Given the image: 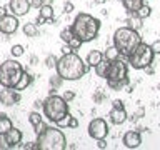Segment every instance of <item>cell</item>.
<instances>
[{
    "instance_id": "obj_1",
    "label": "cell",
    "mask_w": 160,
    "mask_h": 150,
    "mask_svg": "<svg viewBox=\"0 0 160 150\" xmlns=\"http://www.w3.org/2000/svg\"><path fill=\"white\" fill-rule=\"evenodd\" d=\"M88 65L82 60L80 55H77L75 52L65 53L57 60V65H55V70L57 73L67 82H75V80H80L85 73L88 72Z\"/></svg>"
},
{
    "instance_id": "obj_2",
    "label": "cell",
    "mask_w": 160,
    "mask_h": 150,
    "mask_svg": "<svg viewBox=\"0 0 160 150\" xmlns=\"http://www.w3.org/2000/svg\"><path fill=\"white\" fill-rule=\"evenodd\" d=\"M100 27H102L100 20L90 13H78L72 23V30H73L75 37H78L83 43L92 42V40L97 38Z\"/></svg>"
},
{
    "instance_id": "obj_3",
    "label": "cell",
    "mask_w": 160,
    "mask_h": 150,
    "mask_svg": "<svg viewBox=\"0 0 160 150\" xmlns=\"http://www.w3.org/2000/svg\"><path fill=\"white\" fill-rule=\"evenodd\" d=\"M37 148L38 150H65L67 148V137L62 128L57 125H47L43 132L37 135Z\"/></svg>"
},
{
    "instance_id": "obj_4",
    "label": "cell",
    "mask_w": 160,
    "mask_h": 150,
    "mask_svg": "<svg viewBox=\"0 0 160 150\" xmlns=\"http://www.w3.org/2000/svg\"><path fill=\"white\" fill-rule=\"evenodd\" d=\"M140 42H142L140 33L130 27H120L113 33V47L118 50L120 57L127 58Z\"/></svg>"
},
{
    "instance_id": "obj_5",
    "label": "cell",
    "mask_w": 160,
    "mask_h": 150,
    "mask_svg": "<svg viewBox=\"0 0 160 150\" xmlns=\"http://www.w3.org/2000/svg\"><path fill=\"white\" fill-rule=\"evenodd\" d=\"M42 110H43V115L50 122L57 123L60 118H63L68 113V102H65L62 95L52 93L43 100Z\"/></svg>"
},
{
    "instance_id": "obj_6",
    "label": "cell",
    "mask_w": 160,
    "mask_h": 150,
    "mask_svg": "<svg viewBox=\"0 0 160 150\" xmlns=\"http://www.w3.org/2000/svg\"><path fill=\"white\" fill-rule=\"evenodd\" d=\"M22 73H23V67L20 62H17L15 58L5 60L3 63H0V85L13 88Z\"/></svg>"
},
{
    "instance_id": "obj_7",
    "label": "cell",
    "mask_w": 160,
    "mask_h": 150,
    "mask_svg": "<svg viewBox=\"0 0 160 150\" xmlns=\"http://www.w3.org/2000/svg\"><path fill=\"white\" fill-rule=\"evenodd\" d=\"M153 62V52L150 48V45L145 42H140L135 50L127 57V63L135 70H145L148 65H152Z\"/></svg>"
},
{
    "instance_id": "obj_8",
    "label": "cell",
    "mask_w": 160,
    "mask_h": 150,
    "mask_svg": "<svg viewBox=\"0 0 160 150\" xmlns=\"http://www.w3.org/2000/svg\"><path fill=\"white\" fill-rule=\"evenodd\" d=\"M128 75V65L125 60L122 58H115L112 62H108V68H107V77L105 80H122Z\"/></svg>"
},
{
    "instance_id": "obj_9",
    "label": "cell",
    "mask_w": 160,
    "mask_h": 150,
    "mask_svg": "<svg viewBox=\"0 0 160 150\" xmlns=\"http://www.w3.org/2000/svg\"><path fill=\"white\" fill-rule=\"evenodd\" d=\"M108 132H110V127H108V123L105 118L97 117L88 123V135H90V138H93V140L105 138L108 135Z\"/></svg>"
},
{
    "instance_id": "obj_10",
    "label": "cell",
    "mask_w": 160,
    "mask_h": 150,
    "mask_svg": "<svg viewBox=\"0 0 160 150\" xmlns=\"http://www.w3.org/2000/svg\"><path fill=\"white\" fill-rule=\"evenodd\" d=\"M18 17L13 13H5L0 17V33L3 35H13L18 30Z\"/></svg>"
},
{
    "instance_id": "obj_11",
    "label": "cell",
    "mask_w": 160,
    "mask_h": 150,
    "mask_svg": "<svg viewBox=\"0 0 160 150\" xmlns=\"http://www.w3.org/2000/svg\"><path fill=\"white\" fill-rule=\"evenodd\" d=\"M20 92H17L12 87H3V90H0V103L5 105V107H10V105H17L20 102Z\"/></svg>"
},
{
    "instance_id": "obj_12",
    "label": "cell",
    "mask_w": 160,
    "mask_h": 150,
    "mask_svg": "<svg viewBox=\"0 0 160 150\" xmlns=\"http://www.w3.org/2000/svg\"><path fill=\"white\" fill-rule=\"evenodd\" d=\"M8 12L13 13L15 17H23L30 12V0H10L8 2Z\"/></svg>"
},
{
    "instance_id": "obj_13",
    "label": "cell",
    "mask_w": 160,
    "mask_h": 150,
    "mask_svg": "<svg viewBox=\"0 0 160 150\" xmlns=\"http://www.w3.org/2000/svg\"><path fill=\"white\" fill-rule=\"evenodd\" d=\"M22 138H23L22 130H18V128H15V127H12L7 133H3V140H5V145H7V148L17 147L18 143H22Z\"/></svg>"
},
{
    "instance_id": "obj_14",
    "label": "cell",
    "mask_w": 160,
    "mask_h": 150,
    "mask_svg": "<svg viewBox=\"0 0 160 150\" xmlns=\"http://www.w3.org/2000/svg\"><path fill=\"white\" fill-rule=\"evenodd\" d=\"M122 143L127 148H138L140 143H142V135H140V132H137V130H128V132L123 133Z\"/></svg>"
},
{
    "instance_id": "obj_15",
    "label": "cell",
    "mask_w": 160,
    "mask_h": 150,
    "mask_svg": "<svg viewBox=\"0 0 160 150\" xmlns=\"http://www.w3.org/2000/svg\"><path fill=\"white\" fill-rule=\"evenodd\" d=\"M127 118H128V115H127V112H125V107H123V108L113 107V108L108 112V120H110L113 125H122V123L127 122Z\"/></svg>"
},
{
    "instance_id": "obj_16",
    "label": "cell",
    "mask_w": 160,
    "mask_h": 150,
    "mask_svg": "<svg viewBox=\"0 0 160 150\" xmlns=\"http://www.w3.org/2000/svg\"><path fill=\"white\" fill-rule=\"evenodd\" d=\"M32 82H33V77H32V73H28V72H25L23 70V73L20 75V78H18V82L15 83V90L17 92H22V90H25L27 87H30L32 85Z\"/></svg>"
},
{
    "instance_id": "obj_17",
    "label": "cell",
    "mask_w": 160,
    "mask_h": 150,
    "mask_svg": "<svg viewBox=\"0 0 160 150\" xmlns=\"http://www.w3.org/2000/svg\"><path fill=\"white\" fill-rule=\"evenodd\" d=\"M103 60V53L100 52V50H90L88 55H87V58H85V63L88 65V67H95L98 62H102Z\"/></svg>"
},
{
    "instance_id": "obj_18",
    "label": "cell",
    "mask_w": 160,
    "mask_h": 150,
    "mask_svg": "<svg viewBox=\"0 0 160 150\" xmlns=\"http://www.w3.org/2000/svg\"><path fill=\"white\" fill-rule=\"evenodd\" d=\"M122 3H123V8L127 10L130 15H133V13L138 12V8L142 7L145 2L143 0H122Z\"/></svg>"
},
{
    "instance_id": "obj_19",
    "label": "cell",
    "mask_w": 160,
    "mask_h": 150,
    "mask_svg": "<svg viewBox=\"0 0 160 150\" xmlns=\"http://www.w3.org/2000/svg\"><path fill=\"white\" fill-rule=\"evenodd\" d=\"M12 127H13V123H12V120H10L8 115L7 113H0V135L7 133Z\"/></svg>"
},
{
    "instance_id": "obj_20",
    "label": "cell",
    "mask_w": 160,
    "mask_h": 150,
    "mask_svg": "<svg viewBox=\"0 0 160 150\" xmlns=\"http://www.w3.org/2000/svg\"><path fill=\"white\" fill-rule=\"evenodd\" d=\"M107 68H108V60H105V58L93 67L95 73H97V77H100V78H105V77H107Z\"/></svg>"
},
{
    "instance_id": "obj_21",
    "label": "cell",
    "mask_w": 160,
    "mask_h": 150,
    "mask_svg": "<svg viewBox=\"0 0 160 150\" xmlns=\"http://www.w3.org/2000/svg\"><path fill=\"white\" fill-rule=\"evenodd\" d=\"M22 32L27 35V37H38V27L35 25V22L32 23H23V27H22Z\"/></svg>"
},
{
    "instance_id": "obj_22",
    "label": "cell",
    "mask_w": 160,
    "mask_h": 150,
    "mask_svg": "<svg viewBox=\"0 0 160 150\" xmlns=\"http://www.w3.org/2000/svg\"><path fill=\"white\" fill-rule=\"evenodd\" d=\"M128 83V77H125V78H122V80H107V85H108V88L110 90H122L125 85Z\"/></svg>"
},
{
    "instance_id": "obj_23",
    "label": "cell",
    "mask_w": 160,
    "mask_h": 150,
    "mask_svg": "<svg viewBox=\"0 0 160 150\" xmlns=\"http://www.w3.org/2000/svg\"><path fill=\"white\" fill-rule=\"evenodd\" d=\"M38 10H40L38 15H40V17H43L45 20L53 18V7H52V3H43Z\"/></svg>"
},
{
    "instance_id": "obj_24",
    "label": "cell",
    "mask_w": 160,
    "mask_h": 150,
    "mask_svg": "<svg viewBox=\"0 0 160 150\" xmlns=\"http://www.w3.org/2000/svg\"><path fill=\"white\" fill-rule=\"evenodd\" d=\"M142 22H143V18H140L137 13H133L132 17L127 20V23H128L127 27H130V28H133V30H137V32H138V30L142 28V25H143Z\"/></svg>"
},
{
    "instance_id": "obj_25",
    "label": "cell",
    "mask_w": 160,
    "mask_h": 150,
    "mask_svg": "<svg viewBox=\"0 0 160 150\" xmlns=\"http://www.w3.org/2000/svg\"><path fill=\"white\" fill-rule=\"evenodd\" d=\"M118 57H120V53H118V50L115 48L113 45H112V47H108V48L103 52V58H105V60H108V62H112V60L118 58Z\"/></svg>"
},
{
    "instance_id": "obj_26",
    "label": "cell",
    "mask_w": 160,
    "mask_h": 150,
    "mask_svg": "<svg viewBox=\"0 0 160 150\" xmlns=\"http://www.w3.org/2000/svg\"><path fill=\"white\" fill-rule=\"evenodd\" d=\"M73 30H72V27H67V28H63L62 32H60V40H62L63 43H68L70 40H72V37H73Z\"/></svg>"
},
{
    "instance_id": "obj_27",
    "label": "cell",
    "mask_w": 160,
    "mask_h": 150,
    "mask_svg": "<svg viewBox=\"0 0 160 150\" xmlns=\"http://www.w3.org/2000/svg\"><path fill=\"white\" fill-rule=\"evenodd\" d=\"M48 83H50V87H52L53 90H57V88L62 87L63 78H62V77H60V75L57 73V75H53V77H50V78H48Z\"/></svg>"
},
{
    "instance_id": "obj_28",
    "label": "cell",
    "mask_w": 160,
    "mask_h": 150,
    "mask_svg": "<svg viewBox=\"0 0 160 150\" xmlns=\"http://www.w3.org/2000/svg\"><path fill=\"white\" fill-rule=\"evenodd\" d=\"M28 122H30V125H32V127L42 122V115H40L38 110H33V112H30V115H28Z\"/></svg>"
},
{
    "instance_id": "obj_29",
    "label": "cell",
    "mask_w": 160,
    "mask_h": 150,
    "mask_svg": "<svg viewBox=\"0 0 160 150\" xmlns=\"http://www.w3.org/2000/svg\"><path fill=\"white\" fill-rule=\"evenodd\" d=\"M10 53H12V57H13V58H18V57H22V55L25 53V48H23V45H20V43L13 45V47L10 48Z\"/></svg>"
},
{
    "instance_id": "obj_30",
    "label": "cell",
    "mask_w": 160,
    "mask_h": 150,
    "mask_svg": "<svg viewBox=\"0 0 160 150\" xmlns=\"http://www.w3.org/2000/svg\"><path fill=\"white\" fill-rule=\"evenodd\" d=\"M137 15H138L140 18H147V17H150V15H152V8H150L148 5H147V3H143L142 7L138 8Z\"/></svg>"
},
{
    "instance_id": "obj_31",
    "label": "cell",
    "mask_w": 160,
    "mask_h": 150,
    "mask_svg": "<svg viewBox=\"0 0 160 150\" xmlns=\"http://www.w3.org/2000/svg\"><path fill=\"white\" fill-rule=\"evenodd\" d=\"M82 40H80L78 37H75V35H73V37H72V40H70V42H68V47L70 48H72L73 50V52H77V50L80 48V47H82Z\"/></svg>"
},
{
    "instance_id": "obj_32",
    "label": "cell",
    "mask_w": 160,
    "mask_h": 150,
    "mask_svg": "<svg viewBox=\"0 0 160 150\" xmlns=\"http://www.w3.org/2000/svg\"><path fill=\"white\" fill-rule=\"evenodd\" d=\"M57 57H55L53 53H50V55H47V58H45V67L47 68H55V65H57Z\"/></svg>"
},
{
    "instance_id": "obj_33",
    "label": "cell",
    "mask_w": 160,
    "mask_h": 150,
    "mask_svg": "<svg viewBox=\"0 0 160 150\" xmlns=\"http://www.w3.org/2000/svg\"><path fill=\"white\" fill-rule=\"evenodd\" d=\"M70 118H72V115H70V112H68V113L65 115L63 118H60V120H58V122L55 123V125H57V127H60V128H65V127L68 128V122H70Z\"/></svg>"
},
{
    "instance_id": "obj_34",
    "label": "cell",
    "mask_w": 160,
    "mask_h": 150,
    "mask_svg": "<svg viewBox=\"0 0 160 150\" xmlns=\"http://www.w3.org/2000/svg\"><path fill=\"white\" fill-rule=\"evenodd\" d=\"M62 97H63L65 102H72V100L75 98V92H72V90H65Z\"/></svg>"
},
{
    "instance_id": "obj_35",
    "label": "cell",
    "mask_w": 160,
    "mask_h": 150,
    "mask_svg": "<svg viewBox=\"0 0 160 150\" xmlns=\"http://www.w3.org/2000/svg\"><path fill=\"white\" fill-rule=\"evenodd\" d=\"M150 48H152L153 55H158L160 53V40H155V42L150 45Z\"/></svg>"
},
{
    "instance_id": "obj_36",
    "label": "cell",
    "mask_w": 160,
    "mask_h": 150,
    "mask_svg": "<svg viewBox=\"0 0 160 150\" xmlns=\"http://www.w3.org/2000/svg\"><path fill=\"white\" fill-rule=\"evenodd\" d=\"M45 127H47V125H45L43 123V120H42V122H40V123H37V125H33V132L35 133H40V132H43V130H45Z\"/></svg>"
},
{
    "instance_id": "obj_37",
    "label": "cell",
    "mask_w": 160,
    "mask_h": 150,
    "mask_svg": "<svg viewBox=\"0 0 160 150\" xmlns=\"http://www.w3.org/2000/svg\"><path fill=\"white\" fill-rule=\"evenodd\" d=\"M73 12V3L72 2H65L63 3V13H72Z\"/></svg>"
},
{
    "instance_id": "obj_38",
    "label": "cell",
    "mask_w": 160,
    "mask_h": 150,
    "mask_svg": "<svg viewBox=\"0 0 160 150\" xmlns=\"http://www.w3.org/2000/svg\"><path fill=\"white\" fill-rule=\"evenodd\" d=\"M103 98H105V93H102V92H97V93H93V102H95V103H100Z\"/></svg>"
},
{
    "instance_id": "obj_39",
    "label": "cell",
    "mask_w": 160,
    "mask_h": 150,
    "mask_svg": "<svg viewBox=\"0 0 160 150\" xmlns=\"http://www.w3.org/2000/svg\"><path fill=\"white\" fill-rule=\"evenodd\" d=\"M43 3H45L43 0H30V7L32 8H40Z\"/></svg>"
},
{
    "instance_id": "obj_40",
    "label": "cell",
    "mask_w": 160,
    "mask_h": 150,
    "mask_svg": "<svg viewBox=\"0 0 160 150\" xmlns=\"http://www.w3.org/2000/svg\"><path fill=\"white\" fill-rule=\"evenodd\" d=\"M77 127H78V120H77V117H72L68 122V128H77Z\"/></svg>"
},
{
    "instance_id": "obj_41",
    "label": "cell",
    "mask_w": 160,
    "mask_h": 150,
    "mask_svg": "<svg viewBox=\"0 0 160 150\" xmlns=\"http://www.w3.org/2000/svg\"><path fill=\"white\" fill-rule=\"evenodd\" d=\"M97 147H98L100 150L107 148V142H105V138H98V140H97Z\"/></svg>"
},
{
    "instance_id": "obj_42",
    "label": "cell",
    "mask_w": 160,
    "mask_h": 150,
    "mask_svg": "<svg viewBox=\"0 0 160 150\" xmlns=\"http://www.w3.org/2000/svg\"><path fill=\"white\" fill-rule=\"evenodd\" d=\"M60 50H62V55H65V53H70V52H73V50L68 47V43H63V45H62V48H60Z\"/></svg>"
},
{
    "instance_id": "obj_43",
    "label": "cell",
    "mask_w": 160,
    "mask_h": 150,
    "mask_svg": "<svg viewBox=\"0 0 160 150\" xmlns=\"http://www.w3.org/2000/svg\"><path fill=\"white\" fill-rule=\"evenodd\" d=\"M45 22H47V20H45L43 17H40V15H37V18H35V25H37V27H38V25H43Z\"/></svg>"
},
{
    "instance_id": "obj_44",
    "label": "cell",
    "mask_w": 160,
    "mask_h": 150,
    "mask_svg": "<svg viewBox=\"0 0 160 150\" xmlns=\"http://www.w3.org/2000/svg\"><path fill=\"white\" fill-rule=\"evenodd\" d=\"M112 105H113V107H117V108H123V107H125L122 100H113V102H112Z\"/></svg>"
},
{
    "instance_id": "obj_45",
    "label": "cell",
    "mask_w": 160,
    "mask_h": 150,
    "mask_svg": "<svg viewBox=\"0 0 160 150\" xmlns=\"http://www.w3.org/2000/svg\"><path fill=\"white\" fill-rule=\"evenodd\" d=\"M42 105H43V102H40V100H37V102L33 103V107H35V110H38V108H42Z\"/></svg>"
},
{
    "instance_id": "obj_46",
    "label": "cell",
    "mask_w": 160,
    "mask_h": 150,
    "mask_svg": "<svg viewBox=\"0 0 160 150\" xmlns=\"http://www.w3.org/2000/svg\"><path fill=\"white\" fill-rule=\"evenodd\" d=\"M93 2H95V3H98V5H103L105 2H107V0H93Z\"/></svg>"
},
{
    "instance_id": "obj_47",
    "label": "cell",
    "mask_w": 160,
    "mask_h": 150,
    "mask_svg": "<svg viewBox=\"0 0 160 150\" xmlns=\"http://www.w3.org/2000/svg\"><path fill=\"white\" fill-rule=\"evenodd\" d=\"M158 88H160V85H158Z\"/></svg>"
},
{
    "instance_id": "obj_48",
    "label": "cell",
    "mask_w": 160,
    "mask_h": 150,
    "mask_svg": "<svg viewBox=\"0 0 160 150\" xmlns=\"http://www.w3.org/2000/svg\"><path fill=\"white\" fill-rule=\"evenodd\" d=\"M0 8H2V7H0Z\"/></svg>"
}]
</instances>
